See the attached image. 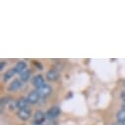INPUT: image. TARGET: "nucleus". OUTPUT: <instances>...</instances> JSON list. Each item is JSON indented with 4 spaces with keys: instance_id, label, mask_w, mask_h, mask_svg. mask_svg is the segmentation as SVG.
<instances>
[{
    "instance_id": "obj_8",
    "label": "nucleus",
    "mask_w": 125,
    "mask_h": 125,
    "mask_svg": "<svg viewBox=\"0 0 125 125\" xmlns=\"http://www.w3.org/2000/svg\"><path fill=\"white\" fill-rule=\"evenodd\" d=\"M21 87H22V81H21V80H18V79H15V80L8 86V91H9V92H16V91H18Z\"/></svg>"
},
{
    "instance_id": "obj_4",
    "label": "nucleus",
    "mask_w": 125,
    "mask_h": 125,
    "mask_svg": "<svg viewBox=\"0 0 125 125\" xmlns=\"http://www.w3.org/2000/svg\"><path fill=\"white\" fill-rule=\"evenodd\" d=\"M27 99H28L30 104H36L39 103L41 97H40V95L38 94L37 91H33V92H31V93L29 94V96H28Z\"/></svg>"
},
{
    "instance_id": "obj_14",
    "label": "nucleus",
    "mask_w": 125,
    "mask_h": 125,
    "mask_svg": "<svg viewBox=\"0 0 125 125\" xmlns=\"http://www.w3.org/2000/svg\"><path fill=\"white\" fill-rule=\"evenodd\" d=\"M15 107H17V102H16V103L10 102V103H9V108H10L11 110H13V109H15Z\"/></svg>"
},
{
    "instance_id": "obj_3",
    "label": "nucleus",
    "mask_w": 125,
    "mask_h": 125,
    "mask_svg": "<svg viewBox=\"0 0 125 125\" xmlns=\"http://www.w3.org/2000/svg\"><path fill=\"white\" fill-rule=\"evenodd\" d=\"M46 118V114L42 110H37L34 115V121L36 124H42Z\"/></svg>"
},
{
    "instance_id": "obj_6",
    "label": "nucleus",
    "mask_w": 125,
    "mask_h": 125,
    "mask_svg": "<svg viewBox=\"0 0 125 125\" xmlns=\"http://www.w3.org/2000/svg\"><path fill=\"white\" fill-rule=\"evenodd\" d=\"M46 79L50 82H55L59 79V73L55 69H51L46 73Z\"/></svg>"
},
{
    "instance_id": "obj_12",
    "label": "nucleus",
    "mask_w": 125,
    "mask_h": 125,
    "mask_svg": "<svg viewBox=\"0 0 125 125\" xmlns=\"http://www.w3.org/2000/svg\"><path fill=\"white\" fill-rule=\"evenodd\" d=\"M31 71L29 70V69H27V70H25L24 72H22L21 74H20V80L22 81V82H27V81H29L30 80V77H31Z\"/></svg>"
},
{
    "instance_id": "obj_9",
    "label": "nucleus",
    "mask_w": 125,
    "mask_h": 125,
    "mask_svg": "<svg viewBox=\"0 0 125 125\" xmlns=\"http://www.w3.org/2000/svg\"><path fill=\"white\" fill-rule=\"evenodd\" d=\"M30 105V103L28 101V99H25V98H20L18 101H17V107L19 109H25V108H28Z\"/></svg>"
},
{
    "instance_id": "obj_18",
    "label": "nucleus",
    "mask_w": 125,
    "mask_h": 125,
    "mask_svg": "<svg viewBox=\"0 0 125 125\" xmlns=\"http://www.w3.org/2000/svg\"><path fill=\"white\" fill-rule=\"evenodd\" d=\"M121 106H122L123 109H125V101H122V104H121Z\"/></svg>"
},
{
    "instance_id": "obj_5",
    "label": "nucleus",
    "mask_w": 125,
    "mask_h": 125,
    "mask_svg": "<svg viewBox=\"0 0 125 125\" xmlns=\"http://www.w3.org/2000/svg\"><path fill=\"white\" fill-rule=\"evenodd\" d=\"M32 83H33V85H34L37 89H39V88L42 87L43 85H45V83H44V78H43L42 75H36V76L33 78Z\"/></svg>"
},
{
    "instance_id": "obj_11",
    "label": "nucleus",
    "mask_w": 125,
    "mask_h": 125,
    "mask_svg": "<svg viewBox=\"0 0 125 125\" xmlns=\"http://www.w3.org/2000/svg\"><path fill=\"white\" fill-rule=\"evenodd\" d=\"M15 69H16V72L18 74H21L22 72H24L25 70H27V64H26V62L19 61L18 63L16 64V66H15Z\"/></svg>"
},
{
    "instance_id": "obj_15",
    "label": "nucleus",
    "mask_w": 125,
    "mask_h": 125,
    "mask_svg": "<svg viewBox=\"0 0 125 125\" xmlns=\"http://www.w3.org/2000/svg\"><path fill=\"white\" fill-rule=\"evenodd\" d=\"M5 66H6V62L5 61H1V63H0V70H3Z\"/></svg>"
},
{
    "instance_id": "obj_13",
    "label": "nucleus",
    "mask_w": 125,
    "mask_h": 125,
    "mask_svg": "<svg viewBox=\"0 0 125 125\" xmlns=\"http://www.w3.org/2000/svg\"><path fill=\"white\" fill-rule=\"evenodd\" d=\"M116 119H117V121H119V122H122V123H124L125 122V109H120L117 113H116Z\"/></svg>"
},
{
    "instance_id": "obj_16",
    "label": "nucleus",
    "mask_w": 125,
    "mask_h": 125,
    "mask_svg": "<svg viewBox=\"0 0 125 125\" xmlns=\"http://www.w3.org/2000/svg\"><path fill=\"white\" fill-rule=\"evenodd\" d=\"M120 97H121L122 101H125V91H122V92H121V95H120Z\"/></svg>"
},
{
    "instance_id": "obj_2",
    "label": "nucleus",
    "mask_w": 125,
    "mask_h": 125,
    "mask_svg": "<svg viewBox=\"0 0 125 125\" xmlns=\"http://www.w3.org/2000/svg\"><path fill=\"white\" fill-rule=\"evenodd\" d=\"M61 113V110L59 106H51L47 111H46V118L48 119H55L57 118Z\"/></svg>"
},
{
    "instance_id": "obj_20",
    "label": "nucleus",
    "mask_w": 125,
    "mask_h": 125,
    "mask_svg": "<svg viewBox=\"0 0 125 125\" xmlns=\"http://www.w3.org/2000/svg\"><path fill=\"white\" fill-rule=\"evenodd\" d=\"M123 124H124V125H125V122H124V123H123Z\"/></svg>"
},
{
    "instance_id": "obj_1",
    "label": "nucleus",
    "mask_w": 125,
    "mask_h": 125,
    "mask_svg": "<svg viewBox=\"0 0 125 125\" xmlns=\"http://www.w3.org/2000/svg\"><path fill=\"white\" fill-rule=\"evenodd\" d=\"M37 92H38V94L40 95L41 98H47V97H49V96L51 95L52 88H51L49 85L45 84V85H43L42 87L37 89Z\"/></svg>"
},
{
    "instance_id": "obj_10",
    "label": "nucleus",
    "mask_w": 125,
    "mask_h": 125,
    "mask_svg": "<svg viewBox=\"0 0 125 125\" xmlns=\"http://www.w3.org/2000/svg\"><path fill=\"white\" fill-rule=\"evenodd\" d=\"M15 74H17L15 67L10 68L9 70H7V71L4 73V75H3V80H4V81H8V80H10L12 77H14Z\"/></svg>"
},
{
    "instance_id": "obj_7",
    "label": "nucleus",
    "mask_w": 125,
    "mask_h": 125,
    "mask_svg": "<svg viewBox=\"0 0 125 125\" xmlns=\"http://www.w3.org/2000/svg\"><path fill=\"white\" fill-rule=\"evenodd\" d=\"M17 115L20 119L22 120H28L31 117V110L29 108H25V109H19L17 112Z\"/></svg>"
},
{
    "instance_id": "obj_17",
    "label": "nucleus",
    "mask_w": 125,
    "mask_h": 125,
    "mask_svg": "<svg viewBox=\"0 0 125 125\" xmlns=\"http://www.w3.org/2000/svg\"><path fill=\"white\" fill-rule=\"evenodd\" d=\"M111 125H124L122 122H119V121H116V122H114V123H112Z\"/></svg>"
},
{
    "instance_id": "obj_19",
    "label": "nucleus",
    "mask_w": 125,
    "mask_h": 125,
    "mask_svg": "<svg viewBox=\"0 0 125 125\" xmlns=\"http://www.w3.org/2000/svg\"><path fill=\"white\" fill-rule=\"evenodd\" d=\"M34 125H44V124H36V123H35Z\"/></svg>"
}]
</instances>
